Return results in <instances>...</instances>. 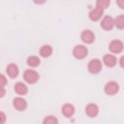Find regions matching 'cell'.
<instances>
[{"mask_svg":"<svg viewBox=\"0 0 124 124\" xmlns=\"http://www.w3.org/2000/svg\"><path fill=\"white\" fill-rule=\"evenodd\" d=\"M114 23L115 26L120 29H123L124 27V15H120L116 16L114 19Z\"/></svg>","mask_w":124,"mask_h":124,"instance_id":"2e32d148","label":"cell"},{"mask_svg":"<svg viewBox=\"0 0 124 124\" xmlns=\"http://www.w3.org/2000/svg\"><path fill=\"white\" fill-rule=\"evenodd\" d=\"M53 49L52 47L48 45L43 46L40 49V54L43 57H48L52 53Z\"/></svg>","mask_w":124,"mask_h":124,"instance_id":"9a60e30c","label":"cell"},{"mask_svg":"<svg viewBox=\"0 0 124 124\" xmlns=\"http://www.w3.org/2000/svg\"><path fill=\"white\" fill-rule=\"evenodd\" d=\"M119 89V84L116 81H110L106 84L104 88V91L108 95H112L118 92Z\"/></svg>","mask_w":124,"mask_h":124,"instance_id":"277c9868","label":"cell"},{"mask_svg":"<svg viewBox=\"0 0 124 124\" xmlns=\"http://www.w3.org/2000/svg\"><path fill=\"white\" fill-rule=\"evenodd\" d=\"M13 104L14 107L18 110L23 111L25 110L27 107L26 101L22 97H16L14 99Z\"/></svg>","mask_w":124,"mask_h":124,"instance_id":"9c48e42d","label":"cell"},{"mask_svg":"<svg viewBox=\"0 0 124 124\" xmlns=\"http://www.w3.org/2000/svg\"><path fill=\"white\" fill-rule=\"evenodd\" d=\"M62 111L64 116L66 117H70L75 112V108L72 104L70 103H66L62 106Z\"/></svg>","mask_w":124,"mask_h":124,"instance_id":"8fae6325","label":"cell"},{"mask_svg":"<svg viewBox=\"0 0 124 124\" xmlns=\"http://www.w3.org/2000/svg\"><path fill=\"white\" fill-rule=\"evenodd\" d=\"M85 111L88 116L90 117H94L98 114L99 108L97 105L93 103H91L86 106Z\"/></svg>","mask_w":124,"mask_h":124,"instance_id":"ba28073f","label":"cell"},{"mask_svg":"<svg viewBox=\"0 0 124 124\" xmlns=\"http://www.w3.org/2000/svg\"><path fill=\"white\" fill-rule=\"evenodd\" d=\"M14 89L16 92L20 95H24L28 92V87L22 82H16L15 85Z\"/></svg>","mask_w":124,"mask_h":124,"instance_id":"5bb4252c","label":"cell"},{"mask_svg":"<svg viewBox=\"0 0 124 124\" xmlns=\"http://www.w3.org/2000/svg\"><path fill=\"white\" fill-rule=\"evenodd\" d=\"M23 78L26 82L30 84H32L38 80L39 78V74L35 70L28 69L24 71Z\"/></svg>","mask_w":124,"mask_h":124,"instance_id":"6da1fadb","label":"cell"},{"mask_svg":"<svg viewBox=\"0 0 124 124\" xmlns=\"http://www.w3.org/2000/svg\"><path fill=\"white\" fill-rule=\"evenodd\" d=\"M81 38L84 42L87 44H91L94 41L95 36L94 33L91 30L87 29L82 31L81 34Z\"/></svg>","mask_w":124,"mask_h":124,"instance_id":"52a82bcc","label":"cell"},{"mask_svg":"<svg viewBox=\"0 0 124 124\" xmlns=\"http://www.w3.org/2000/svg\"><path fill=\"white\" fill-rule=\"evenodd\" d=\"M28 64L32 67H35L38 66L40 62V59L36 56H30L27 59Z\"/></svg>","mask_w":124,"mask_h":124,"instance_id":"e0dca14e","label":"cell"},{"mask_svg":"<svg viewBox=\"0 0 124 124\" xmlns=\"http://www.w3.org/2000/svg\"><path fill=\"white\" fill-rule=\"evenodd\" d=\"M114 25L113 18L109 15L105 16L101 21L102 28L107 31L111 30Z\"/></svg>","mask_w":124,"mask_h":124,"instance_id":"8992f818","label":"cell"},{"mask_svg":"<svg viewBox=\"0 0 124 124\" xmlns=\"http://www.w3.org/2000/svg\"><path fill=\"white\" fill-rule=\"evenodd\" d=\"M120 64L121 65V66L123 67L124 66V57L122 56V57L121 58V59L120 60Z\"/></svg>","mask_w":124,"mask_h":124,"instance_id":"cb8c5ba5","label":"cell"},{"mask_svg":"<svg viewBox=\"0 0 124 124\" xmlns=\"http://www.w3.org/2000/svg\"><path fill=\"white\" fill-rule=\"evenodd\" d=\"M124 47L123 43L120 40L115 39L111 41L109 45V50L115 53L121 52Z\"/></svg>","mask_w":124,"mask_h":124,"instance_id":"5b68a950","label":"cell"},{"mask_svg":"<svg viewBox=\"0 0 124 124\" xmlns=\"http://www.w3.org/2000/svg\"><path fill=\"white\" fill-rule=\"evenodd\" d=\"M103 60L105 65L110 67L114 66L116 64L117 62L116 57L110 54H107L104 55Z\"/></svg>","mask_w":124,"mask_h":124,"instance_id":"4fadbf2b","label":"cell"},{"mask_svg":"<svg viewBox=\"0 0 124 124\" xmlns=\"http://www.w3.org/2000/svg\"><path fill=\"white\" fill-rule=\"evenodd\" d=\"M44 124H57V119L53 116H47L45 117L43 122Z\"/></svg>","mask_w":124,"mask_h":124,"instance_id":"d6986e66","label":"cell"},{"mask_svg":"<svg viewBox=\"0 0 124 124\" xmlns=\"http://www.w3.org/2000/svg\"><path fill=\"white\" fill-rule=\"evenodd\" d=\"M117 2H118V4L119 5L120 7H121L122 8H123L124 7V0H118L117 1Z\"/></svg>","mask_w":124,"mask_h":124,"instance_id":"603a6c76","label":"cell"},{"mask_svg":"<svg viewBox=\"0 0 124 124\" xmlns=\"http://www.w3.org/2000/svg\"><path fill=\"white\" fill-rule=\"evenodd\" d=\"M110 3L109 0H98L96 1V7H98L102 9L107 8Z\"/></svg>","mask_w":124,"mask_h":124,"instance_id":"ac0fdd59","label":"cell"},{"mask_svg":"<svg viewBox=\"0 0 124 124\" xmlns=\"http://www.w3.org/2000/svg\"><path fill=\"white\" fill-rule=\"evenodd\" d=\"M103 11V9L98 7H95L94 9L91 11L90 12L89 15L90 18L93 21H97L102 16Z\"/></svg>","mask_w":124,"mask_h":124,"instance_id":"7c38bea8","label":"cell"},{"mask_svg":"<svg viewBox=\"0 0 124 124\" xmlns=\"http://www.w3.org/2000/svg\"><path fill=\"white\" fill-rule=\"evenodd\" d=\"M89 71L92 74H97L99 73L102 69V63L97 59L92 60L88 64Z\"/></svg>","mask_w":124,"mask_h":124,"instance_id":"3957f363","label":"cell"},{"mask_svg":"<svg viewBox=\"0 0 124 124\" xmlns=\"http://www.w3.org/2000/svg\"><path fill=\"white\" fill-rule=\"evenodd\" d=\"M6 73L11 78H16L19 74V69L17 65L14 63L9 64L6 67Z\"/></svg>","mask_w":124,"mask_h":124,"instance_id":"30bf717a","label":"cell"},{"mask_svg":"<svg viewBox=\"0 0 124 124\" xmlns=\"http://www.w3.org/2000/svg\"><path fill=\"white\" fill-rule=\"evenodd\" d=\"M88 50L87 48L82 45L76 46L73 50L74 56L78 59H82L85 58L88 54Z\"/></svg>","mask_w":124,"mask_h":124,"instance_id":"7a4b0ae2","label":"cell"},{"mask_svg":"<svg viewBox=\"0 0 124 124\" xmlns=\"http://www.w3.org/2000/svg\"><path fill=\"white\" fill-rule=\"evenodd\" d=\"M5 93V90L3 87H0V97H2Z\"/></svg>","mask_w":124,"mask_h":124,"instance_id":"7402d4cb","label":"cell"},{"mask_svg":"<svg viewBox=\"0 0 124 124\" xmlns=\"http://www.w3.org/2000/svg\"><path fill=\"white\" fill-rule=\"evenodd\" d=\"M7 80L5 76L4 75H3L2 74H1L0 76V87H3V86L7 84Z\"/></svg>","mask_w":124,"mask_h":124,"instance_id":"ffe728a7","label":"cell"},{"mask_svg":"<svg viewBox=\"0 0 124 124\" xmlns=\"http://www.w3.org/2000/svg\"><path fill=\"white\" fill-rule=\"evenodd\" d=\"M0 116H1V124H3L5 122L6 120V116L4 113L2 112H0Z\"/></svg>","mask_w":124,"mask_h":124,"instance_id":"44dd1931","label":"cell"}]
</instances>
